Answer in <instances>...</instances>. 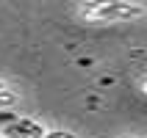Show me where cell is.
<instances>
[{
	"mask_svg": "<svg viewBox=\"0 0 147 138\" xmlns=\"http://www.w3.org/2000/svg\"><path fill=\"white\" fill-rule=\"evenodd\" d=\"M147 14V6L131 3V0H94L78 6V17L89 25H119V22H136Z\"/></svg>",
	"mask_w": 147,
	"mask_h": 138,
	"instance_id": "6da1fadb",
	"label": "cell"
},
{
	"mask_svg": "<svg viewBox=\"0 0 147 138\" xmlns=\"http://www.w3.org/2000/svg\"><path fill=\"white\" fill-rule=\"evenodd\" d=\"M0 133H3V138H45L47 127L42 122H36V119H20L17 116L14 122H8Z\"/></svg>",
	"mask_w": 147,
	"mask_h": 138,
	"instance_id": "7a4b0ae2",
	"label": "cell"
},
{
	"mask_svg": "<svg viewBox=\"0 0 147 138\" xmlns=\"http://www.w3.org/2000/svg\"><path fill=\"white\" fill-rule=\"evenodd\" d=\"M20 102V97H17V91L6 89V91H0V111H11V108Z\"/></svg>",
	"mask_w": 147,
	"mask_h": 138,
	"instance_id": "3957f363",
	"label": "cell"
},
{
	"mask_svg": "<svg viewBox=\"0 0 147 138\" xmlns=\"http://www.w3.org/2000/svg\"><path fill=\"white\" fill-rule=\"evenodd\" d=\"M45 138H78V135H75L72 130H47Z\"/></svg>",
	"mask_w": 147,
	"mask_h": 138,
	"instance_id": "277c9868",
	"label": "cell"
},
{
	"mask_svg": "<svg viewBox=\"0 0 147 138\" xmlns=\"http://www.w3.org/2000/svg\"><path fill=\"white\" fill-rule=\"evenodd\" d=\"M6 89H8V83L3 80V77H0V91H6Z\"/></svg>",
	"mask_w": 147,
	"mask_h": 138,
	"instance_id": "5b68a950",
	"label": "cell"
},
{
	"mask_svg": "<svg viewBox=\"0 0 147 138\" xmlns=\"http://www.w3.org/2000/svg\"><path fill=\"white\" fill-rule=\"evenodd\" d=\"M142 91H144V94H147V80H144V83H142Z\"/></svg>",
	"mask_w": 147,
	"mask_h": 138,
	"instance_id": "8992f818",
	"label": "cell"
},
{
	"mask_svg": "<svg viewBox=\"0 0 147 138\" xmlns=\"http://www.w3.org/2000/svg\"><path fill=\"white\" fill-rule=\"evenodd\" d=\"M117 138H136V135H117Z\"/></svg>",
	"mask_w": 147,
	"mask_h": 138,
	"instance_id": "52a82bcc",
	"label": "cell"
},
{
	"mask_svg": "<svg viewBox=\"0 0 147 138\" xmlns=\"http://www.w3.org/2000/svg\"><path fill=\"white\" fill-rule=\"evenodd\" d=\"M0 138H3V133H0Z\"/></svg>",
	"mask_w": 147,
	"mask_h": 138,
	"instance_id": "ba28073f",
	"label": "cell"
}]
</instances>
